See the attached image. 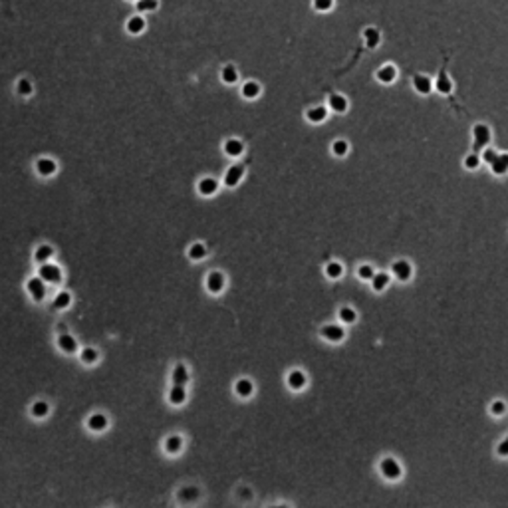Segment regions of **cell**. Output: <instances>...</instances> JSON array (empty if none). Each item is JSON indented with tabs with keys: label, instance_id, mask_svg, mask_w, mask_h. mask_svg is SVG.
<instances>
[{
	"label": "cell",
	"instance_id": "obj_38",
	"mask_svg": "<svg viewBox=\"0 0 508 508\" xmlns=\"http://www.w3.org/2000/svg\"><path fill=\"white\" fill-rule=\"evenodd\" d=\"M205 254H207V250H205V246L203 244H193L190 246V250H189V256L193 258V260H201V258H205Z\"/></svg>",
	"mask_w": 508,
	"mask_h": 508
},
{
	"label": "cell",
	"instance_id": "obj_41",
	"mask_svg": "<svg viewBox=\"0 0 508 508\" xmlns=\"http://www.w3.org/2000/svg\"><path fill=\"white\" fill-rule=\"evenodd\" d=\"M506 411V403L504 401H492V405H490V413L492 415H496V417H500V415H504Z\"/></svg>",
	"mask_w": 508,
	"mask_h": 508
},
{
	"label": "cell",
	"instance_id": "obj_34",
	"mask_svg": "<svg viewBox=\"0 0 508 508\" xmlns=\"http://www.w3.org/2000/svg\"><path fill=\"white\" fill-rule=\"evenodd\" d=\"M373 274H375V270H373V266H369V264H361V266L357 268V276H359L361 280H369V282H371Z\"/></svg>",
	"mask_w": 508,
	"mask_h": 508
},
{
	"label": "cell",
	"instance_id": "obj_2",
	"mask_svg": "<svg viewBox=\"0 0 508 508\" xmlns=\"http://www.w3.org/2000/svg\"><path fill=\"white\" fill-rule=\"evenodd\" d=\"M379 471L381 475L385 476L387 480H399L401 475H403V469H401V465L393 459V457H385L383 461L379 463Z\"/></svg>",
	"mask_w": 508,
	"mask_h": 508
},
{
	"label": "cell",
	"instance_id": "obj_42",
	"mask_svg": "<svg viewBox=\"0 0 508 508\" xmlns=\"http://www.w3.org/2000/svg\"><path fill=\"white\" fill-rule=\"evenodd\" d=\"M70 294L68 292H62V294H58L56 296V300H54V304H56V308H66L68 304H70Z\"/></svg>",
	"mask_w": 508,
	"mask_h": 508
},
{
	"label": "cell",
	"instance_id": "obj_29",
	"mask_svg": "<svg viewBox=\"0 0 508 508\" xmlns=\"http://www.w3.org/2000/svg\"><path fill=\"white\" fill-rule=\"evenodd\" d=\"M58 344H60V348L64 349V351H74L76 349V340L70 336V334H62L60 338H58Z\"/></svg>",
	"mask_w": 508,
	"mask_h": 508
},
{
	"label": "cell",
	"instance_id": "obj_37",
	"mask_svg": "<svg viewBox=\"0 0 508 508\" xmlns=\"http://www.w3.org/2000/svg\"><path fill=\"white\" fill-rule=\"evenodd\" d=\"M32 415L34 417H46L48 415V403L46 401H36L32 405Z\"/></svg>",
	"mask_w": 508,
	"mask_h": 508
},
{
	"label": "cell",
	"instance_id": "obj_11",
	"mask_svg": "<svg viewBox=\"0 0 508 508\" xmlns=\"http://www.w3.org/2000/svg\"><path fill=\"white\" fill-rule=\"evenodd\" d=\"M326 117H328V107H324V105L310 107V109L306 111V119H308L310 123H324Z\"/></svg>",
	"mask_w": 508,
	"mask_h": 508
},
{
	"label": "cell",
	"instance_id": "obj_26",
	"mask_svg": "<svg viewBox=\"0 0 508 508\" xmlns=\"http://www.w3.org/2000/svg\"><path fill=\"white\" fill-rule=\"evenodd\" d=\"M221 78L224 84H234L238 80V72H236L234 66H224L221 72Z\"/></svg>",
	"mask_w": 508,
	"mask_h": 508
},
{
	"label": "cell",
	"instance_id": "obj_24",
	"mask_svg": "<svg viewBox=\"0 0 508 508\" xmlns=\"http://www.w3.org/2000/svg\"><path fill=\"white\" fill-rule=\"evenodd\" d=\"M480 163H482V159H480V153H476V151L469 153V155L465 157V161H463V165H465L467 171H475V169H478Z\"/></svg>",
	"mask_w": 508,
	"mask_h": 508
},
{
	"label": "cell",
	"instance_id": "obj_40",
	"mask_svg": "<svg viewBox=\"0 0 508 508\" xmlns=\"http://www.w3.org/2000/svg\"><path fill=\"white\" fill-rule=\"evenodd\" d=\"M137 8L141 12H151L157 8V0H137Z\"/></svg>",
	"mask_w": 508,
	"mask_h": 508
},
{
	"label": "cell",
	"instance_id": "obj_23",
	"mask_svg": "<svg viewBox=\"0 0 508 508\" xmlns=\"http://www.w3.org/2000/svg\"><path fill=\"white\" fill-rule=\"evenodd\" d=\"M326 274H328V278L338 280V278H342V274H344V266H342L340 262H328V264H326Z\"/></svg>",
	"mask_w": 508,
	"mask_h": 508
},
{
	"label": "cell",
	"instance_id": "obj_13",
	"mask_svg": "<svg viewBox=\"0 0 508 508\" xmlns=\"http://www.w3.org/2000/svg\"><path fill=\"white\" fill-rule=\"evenodd\" d=\"M242 165H234V167H230L228 171H226V177H224V183L228 185V187H234V185H238V181L242 179Z\"/></svg>",
	"mask_w": 508,
	"mask_h": 508
},
{
	"label": "cell",
	"instance_id": "obj_45",
	"mask_svg": "<svg viewBox=\"0 0 508 508\" xmlns=\"http://www.w3.org/2000/svg\"><path fill=\"white\" fill-rule=\"evenodd\" d=\"M496 455L498 457H508V439H504L502 443L496 447Z\"/></svg>",
	"mask_w": 508,
	"mask_h": 508
},
{
	"label": "cell",
	"instance_id": "obj_35",
	"mask_svg": "<svg viewBox=\"0 0 508 508\" xmlns=\"http://www.w3.org/2000/svg\"><path fill=\"white\" fill-rule=\"evenodd\" d=\"M52 254H54L52 246L44 244V246H40V248L36 250V260H38V262H46V260H50V258H52Z\"/></svg>",
	"mask_w": 508,
	"mask_h": 508
},
{
	"label": "cell",
	"instance_id": "obj_16",
	"mask_svg": "<svg viewBox=\"0 0 508 508\" xmlns=\"http://www.w3.org/2000/svg\"><path fill=\"white\" fill-rule=\"evenodd\" d=\"M36 169H38V173H40V175L50 177V175L56 171V163H54L52 159H40V161L36 163Z\"/></svg>",
	"mask_w": 508,
	"mask_h": 508
},
{
	"label": "cell",
	"instance_id": "obj_8",
	"mask_svg": "<svg viewBox=\"0 0 508 508\" xmlns=\"http://www.w3.org/2000/svg\"><path fill=\"white\" fill-rule=\"evenodd\" d=\"M349 107V101L346 95L342 94H332L328 97V109L334 113H346Z\"/></svg>",
	"mask_w": 508,
	"mask_h": 508
},
{
	"label": "cell",
	"instance_id": "obj_46",
	"mask_svg": "<svg viewBox=\"0 0 508 508\" xmlns=\"http://www.w3.org/2000/svg\"><path fill=\"white\" fill-rule=\"evenodd\" d=\"M506 439H508V437H506Z\"/></svg>",
	"mask_w": 508,
	"mask_h": 508
},
{
	"label": "cell",
	"instance_id": "obj_4",
	"mask_svg": "<svg viewBox=\"0 0 508 508\" xmlns=\"http://www.w3.org/2000/svg\"><path fill=\"white\" fill-rule=\"evenodd\" d=\"M413 90L419 95H429L435 90V80L427 74H415L413 76Z\"/></svg>",
	"mask_w": 508,
	"mask_h": 508
},
{
	"label": "cell",
	"instance_id": "obj_32",
	"mask_svg": "<svg viewBox=\"0 0 508 508\" xmlns=\"http://www.w3.org/2000/svg\"><path fill=\"white\" fill-rule=\"evenodd\" d=\"M258 94H260V86H258L256 82H246V84L242 86V95H244V97L254 99Z\"/></svg>",
	"mask_w": 508,
	"mask_h": 508
},
{
	"label": "cell",
	"instance_id": "obj_44",
	"mask_svg": "<svg viewBox=\"0 0 508 508\" xmlns=\"http://www.w3.org/2000/svg\"><path fill=\"white\" fill-rule=\"evenodd\" d=\"M82 359H84V361H88V363H94L95 359H97L95 349H86V351L82 353Z\"/></svg>",
	"mask_w": 508,
	"mask_h": 508
},
{
	"label": "cell",
	"instance_id": "obj_17",
	"mask_svg": "<svg viewBox=\"0 0 508 508\" xmlns=\"http://www.w3.org/2000/svg\"><path fill=\"white\" fill-rule=\"evenodd\" d=\"M207 286L211 292H221L222 286H224V278H222L221 272H211L207 278Z\"/></svg>",
	"mask_w": 508,
	"mask_h": 508
},
{
	"label": "cell",
	"instance_id": "obj_33",
	"mask_svg": "<svg viewBox=\"0 0 508 508\" xmlns=\"http://www.w3.org/2000/svg\"><path fill=\"white\" fill-rule=\"evenodd\" d=\"M334 4H336V0H312V6H314V10L316 12H330L332 8H334Z\"/></svg>",
	"mask_w": 508,
	"mask_h": 508
},
{
	"label": "cell",
	"instance_id": "obj_1",
	"mask_svg": "<svg viewBox=\"0 0 508 508\" xmlns=\"http://www.w3.org/2000/svg\"><path fill=\"white\" fill-rule=\"evenodd\" d=\"M473 141H475V151L480 153L490 141H492V131L486 123H475L473 125Z\"/></svg>",
	"mask_w": 508,
	"mask_h": 508
},
{
	"label": "cell",
	"instance_id": "obj_31",
	"mask_svg": "<svg viewBox=\"0 0 508 508\" xmlns=\"http://www.w3.org/2000/svg\"><path fill=\"white\" fill-rule=\"evenodd\" d=\"M187 369H185V365H177L175 369H173V383H177V385H185L187 383Z\"/></svg>",
	"mask_w": 508,
	"mask_h": 508
},
{
	"label": "cell",
	"instance_id": "obj_15",
	"mask_svg": "<svg viewBox=\"0 0 508 508\" xmlns=\"http://www.w3.org/2000/svg\"><path fill=\"white\" fill-rule=\"evenodd\" d=\"M389 280H391V276H389L387 272H375L373 278H371V288H373L375 292H383V290L389 286Z\"/></svg>",
	"mask_w": 508,
	"mask_h": 508
},
{
	"label": "cell",
	"instance_id": "obj_22",
	"mask_svg": "<svg viewBox=\"0 0 508 508\" xmlns=\"http://www.w3.org/2000/svg\"><path fill=\"white\" fill-rule=\"evenodd\" d=\"M224 151H226L228 155L236 157V155H240V153L244 151V145H242V141H238V139H228L226 145H224Z\"/></svg>",
	"mask_w": 508,
	"mask_h": 508
},
{
	"label": "cell",
	"instance_id": "obj_14",
	"mask_svg": "<svg viewBox=\"0 0 508 508\" xmlns=\"http://www.w3.org/2000/svg\"><path fill=\"white\" fill-rule=\"evenodd\" d=\"M28 292H30V296L34 300H42L44 298V280L40 276L28 280Z\"/></svg>",
	"mask_w": 508,
	"mask_h": 508
},
{
	"label": "cell",
	"instance_id": "obj_27",
	"mask_svg": "<svg viewBox=\"0 0 508 508\" xmlns=\"http://www.w3.org/2000/svg\"><path fill=\"white\" fill-rule=\"evenodd\" d=\"M234 391L240 395V397H248L250 393H252V383L248 379H240L236 381V387H234Z\"/></svg>",
	"mask_w": 508,
	"mask_h": 508
},
{
	"label": "cell",
	"instance_id": "obj_21",
	"mask_svg": "<svg viewBox=\"0 0 508 508\" xmlns=\"http://www.w3.org/2000/svg\"><path fill=\"white\" fill-rule=\"evenodd\" d=\"M288 385L292 387V389H302L304 385H306V375L302 373V371H292L290 375H288Z\"/></svg>",
	"mask_w": 508,
	"mask_h": 508
},
{
	"label": "cell",
	"instance_id": "obj_19",
	"mask_svg": "<svg viewBox=\"0 0 508 508\" xmlns=\"http://www.w3.org/2000/svg\"><path fill=\"white\" fill-rule=\"evenodd\" d=\"M185 387L183 385H173V389H171V393H169V399H171V403H175V405H181V403H185Z\"/></svg>",
	"mask_w": 508,
	"mask_h": 508
},
{
	"label": "cell",
	"instance_id": "obj_18",
	"mask_svg": "<svg viewBox=\"0 0 508 508\" xmlns=\"http://www.w3.org/2000/svg\"><path fill=\"white\" fill-rule=\"evenodd\" d=\"M145 30V20L141 16H131L127 20V32L129 34H141Z\"/></svg>",
	"mask_w": 508,
	"mask_h": 508
},
{
	"label": "cell",
	"instance_id": "obj_30",
	"mask_svg": "<svg viewBox=\"0 0 508 508\" xmlns=\"http://www.w3.org/2000/svg\"><path fill=\"white\" fill-rule=\"evenodd\" d=\"M338 318L344 322V324H353L355 320H357V314H355V310L353 308H349V306H344L342 310H340V314Z\"/></svg>",
	"mask_w": 508,
	"mask_h": 508
},
{
	"label": "cell",
	"instance_id": "obj_10",
	"mask_svg": "<svg viewBox=\"0 0 508 508\" xmlns=\"http://www.w3.org/2000/svg\"><path fill=\"white\" fill-rule=\"evenodd\" d=\"M40 278L44 282H58L60 280V268L54 264H42L40 268Z\"/></svg>",
	"mask_w": 508,
	"mask_h": 508
},
{
	"label": "cell",
	"instance_id": "obj_3",
	"mask_svg": "<svg viewBox=\"0 0 508 508\" xmlns=\"http://www.w3.org/2000/svg\"><path fill=\"white\" fill-rule=\"evenodd\" d=\"M361 40H363V46L367 50H377L383 42V34L377 26H365L361 30Z\"/></svg>",
	"mask_w": 508,
	"mask_h": 508
},
{
	"label": "cell",
	"instance_id": "obj_5",
	"mask_svg": "<svg viewBox=\"0 0 508 508\" xmlns=\"http://www.w3.org/2000/svg\"><path fill=\"white\" fill-rule=\"evenodd\" d=\"M391 274H393L399 282L411 280V276H413L411 262H409V260H395V262L391 264Z\"/></svg>",
	"mask_w": 508,
	"mask_h": 508
},
{
	"label": "cell",
	"instance_id": "obj_43",
	"mask_svg": "<svg viewBox=\"0 0 508 508\" xmlns=\"http://www.w3.org/2000/svg\"><path fill=\"white\" fill-rule=\"evenodd\" d=\"M18 94L20 95H30L32 94L30 80H20V82H18Z\"/></svg>",
	"mask_w": 508,
	"mask_h": 508
},
{
	"label": "cell",
	"instance_id": "obj_6",
	"mask_svg": "<svg viewBox=\"0 0 508 508\" xmlns=\"http://www.w3.org/2000/svg\"><path fill=\"white\" fill-rule=\"evenodd\" d=\"M453 90H455V84H453L449 72L444 68H441L439 74H437V78H435V92L441 95H451Z\"/></svg>",
	"mask_w": 508,
	"mask_h": 508
},
{
	"label": "cell",
	"instance_id": "obj_36",
	"mask_svg": "<svg viewBox=\"0 0 508 508\" xmlns=\"http://www.w3.org/2000/svg\"><path fill=\"white\" fill-rule=\"evenodd\" d=\"M496 155H498V151H496V149H492L490 145H486V147L480 151V159H482L486 165H490V163L496 159Z\"/></svg>",
	"mask_w": 508,
	"mask_h": 508
},
{
	"label": "cell",
	"instance_id": "obj_25",
	"mask_svg": "<svg viewBox=\"0 0 508 508\" xmlns=\"http://www.w3.org/2000/svg\"><path fill=\"white\" fill-rule=\"evenodd\" d=\"M332 153L336 155V157H346L349 153V143L346 139H338V141H334V145H332Z\"/></svg>",
	"mask_w": 508,
	"mask_h": 508
},
{
	"label": "cell",
	"instance_id": "obj_20",
	"mask_svg": "<svg viewBox=\"0 0 508 508\" xmlns=\"http://www.w3.org/2000/svg\"><path fill=\"white\" fill-rule=\"evenodd\" d=\"M88 425H90L92 431H103V429L107 427V419H105L101 413H95V415H92V417L88 419Z\"/></svg>",
	"mask_w": 508,
	"mask_h": 508
},
{
	"label": "cell",
	"instance_id": "obj_7",
	"mask_svg": "<svg viewBox=\"0 0 508 508\" xmlns=\"http://www.w3.org/2000/svg\"><path fill=\"white\" fill-rule=\"evenodd\" d=\"M399 76V70L393 66V64H383L379 70L375 72V78L379 84H385V86H391Z\"/></svg>",
	"mask_w": 508,
	"mask_h": 508
},
{
	"label": "cell",
	"instance_id": "obj_9",
	"mask_svg": "<svg viewBox=\"0 0 508 508\" xmlns=\"http://www.w3.org/2000/svg\"><path fill=\"white\" fill-rule=\"evenodd\" d=\"M322 336H324L328 342L338 344V342H342V340L346 338V332H344V328H342V326L328 324V326H324V328H322Z\"/></svg>",
	"mask_w": 508,
	"mask_h": 508
},
{
	"label": "cell",
	"instance_id": "obj_28",
	"mask_svg": "<svg viewBox=\"0 0 508 508\" xmlns=\"http://www.w3.org/2000/svg\"><path fill=\"white\" fill-rule=\"evenodd\" d=\"M199 190H201L203 195H213V193L217 190V181H215V179H211V177L203 179V181L199 183Z\"/></svg>",
	"mask_w": 508,
	"mask_h": 508
},
{
	"label": "cell",
	"instance_id": "obj_39",
	"mask_svg": "<svg viewBox=\"0 0 508 508\" xmlns=\"http://www.w3.org/2000/svg\"><path fill=\"white\" fill-rule=\"evenodd\" d=\"M181 444H183L181 437H169L167 443H165V449H167L169 453H177V451L181 449Z\"/></svg>",
	"mask_w": 508,
	"mask_h": 508
},
{
	"label": "cell",
	"instance_id": "obj_12",
	"mask_svg": "<svg viewBox=\"0 0 508 508\" xmlns=\"http://www.w3.org/2000/svg\"><path fill=\"white\" fill-rule=\"evenodd\" d=\"M490 171L494 175H506L508 173V153H498L496 159L490 163Z\"/></svg>",
	"mask_w": 508,
	"mask_h": 508
}]
</instances>
